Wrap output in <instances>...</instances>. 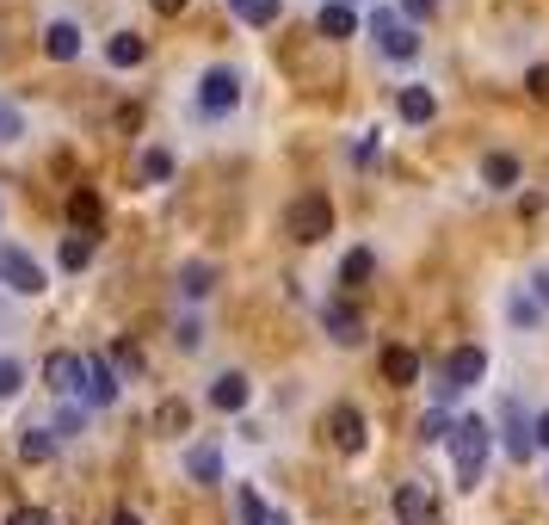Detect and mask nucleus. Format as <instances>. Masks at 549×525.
I'll return each instance as SVG.
<instances>
[{
    "label": "nucleus",
    "mask_w": 549,
    "mask_h": 525,
    "mask_svg": "<svg viewBox=\"0 0 549 525\" xmlns=\"http://www.w3.org/2000/svg\"><path fill=\"white\" fill-rule=\"evenodd\" d=\"M321 427H327V439H334L340 451H364V414H358L352 402H334Z\"/></svg>",
    "instance_id": "9"
},
{
    "label": "nucleus",
    "mask_w": 549,
    "mask_h": 525,
    "mask_svg": "<svg viewBox=\"0 0 549 525\" xmlns=\"http://www.w3.org/2000/svg\"><path fill=\"white\" fill-rule=\"evenodd\" d=\"M112 525H142V513H136V507H118V513H112Z\"/></svg>",
    "instance_id": "41"
},
{
    "label": "nucleus",
    "mask_w": 549,
    "mask_h": 525,
    "mask_svg": "<svg viewBox=\"0 0 549 525\" xmlns=\"http://www.w3.org/2000/svg\"><path fill=\"white\" fill-rule=\"evenodd\" d=\"M87 260H93V235H68V241H62V266L81 272Z\"/></svg>",
    "instance_id": "28"
},
{
    "label": "nucleus",
    "mask_w": 549,
    "mask_h": 525,
    "mask_svg": "<svg viewBox=\"0 0 549 525\" xmlns=\"http://www.w3.org/2000/svg\"><path fill=\"white\" fill-rule=\"evenodd\" d=\"M198 105H204L210 118L235 112V105H241V75H235V68H223V62L204 68V81H198Z\"/></svg>",
    "instance_id": "5"
},
{
    "label": "nucleus",
    "mask_w": 549,
    "mask_h": 525,
    "mask_svg": "<svg viewBox=\"0 0 549 525\" xmlns=\"http://www.w3.org/2000/svg\"><path fill=\"white\" fill-rule=\"evenodd\" d=\"M155 13H167V19H173V13H186V0H155Z\"/></svg>",
    "instance_id": "42"
},
{
    "label": "nucleus",
    "mask_w": 549,
    "mask_h": 525,
    "mask_svg": "<svg viewBox=\"0 0 549 525\" xmlns=\"http://www.w3.org/2000/svg\"><path fill=\"white\" fill-rule=\"evenodd\" d=\"M68 223H75L81 235H87V229H99V198H93L87 186H81V192H68Z\"/></svg>",
    "instance_id": "22"
},
{
    "label": "nucleus",
    "mask_w": 549,
    "mask_h": 525,
    "mask_svg": "<svg viewBox=\"0 0 549 525\" xmlns=\"http://www.w3.org/2000/svg\"><path fill=\"white\" fill-rule=\"evenodd\" d=\"M506 451L512 458H531V427H525L519 408H506Z\"/></svg>",
    "instance_id": "25"
},
{
    "label": "nucleus",
    "mask_w": 549,
    "mask_h": 525,
    "mask_svg": "<svg viewBox=\"0 0 549 525\" xmlns=\"http://www.w3.org/2000/svg\"><path fill=\"white\" fill-rule=\"evenodd\" d=\"M531 291H537V303H549V266H537V272H531Z\"/></svg>",
    "instance_id": "39"
},
{
    "label": "nucleus",
    "mask_w": 549,
    "mask_h": 525,
    "mask_svg": "<svg viewBox=\"0 0 549 525\" xmlns=\"http://www.w3.org/2000/svg\"><path fill=\"white\" fill-rule=\"evenodd\" d=\"M371 272H377V254H371V248H352V254L340 260V285L358 291V285H371Z\"/></svg>",
    "instance_id": "19"
},
{
    "label": "nucleus",
    "mask_w": 549,
    "mask_h": 525,
    "mask_svg": "<svg viewBox=\"0 0 549 525\" xmlns=\"http://www.w3.org/2000/svg\"><path fill=\"white\" fill-rule=\"evenodd\" d=\"M315 25H321V38H352V31H358V13L346 7V0H327Z\"/></svg>",
    "instance_id": "18"
},
{
    "label": "nucleus",
    "mask_w": 549,
    "mask_h": 525,
    "mask_svg": "<svg viewBox=\"0 0 549 525\" xmlns=\"http://www.w3.org/2000/svg\"><path fill=\"white\" fill-rule=\"evenodd\" d=\"M284 235L290 241H321L334 235V204H327V192H303L284 204Z\"/></svg>",
    "instance_id": "2"
},
{
    "label": "nucleus",
    "mask_w": 549,
    "mask_h": 525,
    "mask_svg": "<svg viewBox=\"0 0 549 525\" xmlns=\"http://www.w3.org/2000/svg\"><path fill=\"white\" fill-rule=\"evenodd\" d=\"M438 0H401V19H432Z\"/></svg>",
    "instance_id": "36"
},
{
    "label": "nucleus",
    "mask_w": 549,
    "mask_h": 525,
    "mask_svg": "<svg viewBox=\"0 0 549 525\" xmlns=\"http://www.w3.org/2000/svg\"><path fill=\"white\" fill-rule=\"evenodd\" d=\"M395 112H401V124H432V112H438V93L432 87H401L395 93Z\"/></svg>",
    "instance_id": "12"
},
{
    "label": "nucleus",
    "mask_w": 549,
    "mask_h": 525,
    "mask_svg": "<svg viewBox=\"0 0 549 525\" xmlns=\"http://www.w3.org/2000/svg\"><path fill=\"white\" fill-rule=\"evenodd\" d=\"M186 476H192V482H223V451H216L210 439L192 445V451H186Z\"/></svg>",
    "instance_id": "15"
},
{
    "label": "nucleus",
    "mask_w": 549,
    "mask_h": 525,
    "mask_svg": "<svg viewBox=\"0 0 549 525\" xmlns=\"http://www.w3.org/2000/svg\"><path fill=\"white\" fill-rule=\"evenodd\" d=\"M395 513H401V525H432V495L420 482H401L395 488Z\"/></svg>",
    "instance_id": "13"
},
{
    "label": "nucleus",
    "mask_w": 549,
    "mask_h": 525,
    "mask_svg": "<svg viewBox=\"0 0 549 525\" xmlns=\"http://www.w3.org/2000/svg\"><path fill=\"white\" fill-rule=\"evenodd\" d=\"M531 433H537V445H543V451H549V408H543V414H537V420H531Z\"/></svg>",
    "instance_id": "40"
},
{
    "label": "nucleus",
    "mask_w": 549,
    "mask_h": 525,
    "mask_svg": "<svg viewBox=\"0 0 549 525\" xmlns=\"http://www.w3.org/2000/svg\"><path fill=\"white\" fill-rule=\"evenodd\" d=\"M525 87H531L537 99H549V62H537V68H531V75H525Z\"/></svg>",
    "instance_id": "37"
},
{
    "label": "nucleus",
    "mask_w": 549,
    "mask_h": 525,
    "mask_svg": "<svg viewBox=\"0 0 549 525\" xmlns=\"http://www.w3.org/2000/svg\"><path fill=\"white\" fill-rule=\"evenodd\" d=\"M229 13H235L241 25H278L284 0H229Z\"/></svg>",
    "instance_id": "20"
},
{
    "label": "nucleus",
    "mask_w": 549,
    "mask_h": 525,
    "mask_svg": "<svg viewBox=\"0 0 549 525\" xmlns=\"http://www.w3.org/2000/svg\"><path fill=\"white\" fill-rule=\"evenodd\" d=\"M105 56H112V68H136L142 62V38H136V31H118V38L105 44Z\"/></svg>",
    "instance_id": "23"
},
{
    "label": "nucleus",
    "mask_w": 549,
    "mask_h": 525,
    "mask_svg": "<svg viewBox=\"0 0 549 525\" xmlns=\"http://www.w3.org/2000/svg\"><path fill=\"white\" fill-rule=\"evenodd\" d=\"M7 525H56V519H50L44 507H13V513H7Z\"/></svg>",
    "instance_id": "34"
},
{
    "label": "nucleus",
    "mask_w": 549,
    "mask_h": 525,
    "mask_svg": "<svg viewBox=\"0 0 549 525\" xmlns=\"http://www.w3.org/2000/svg\"><path fill=\"white\" fill-rule=\"evenodd\" d=\"M112 365H118L124 377H142V371H149V359H142L136 340H118V346H112Z\"/></svg>",
    "instance_id": "27"
},
{
    "label": "nucleus",
    "mask_w": 549,
    "mask_h": 525,
    "mask_svg": "<svg viewBox=\"0 0 549 525\" xmlns=\"http://www.w3.org/2000/svg\"><path fill=\"white\" fill-rule=\"evenodd\" d=\"M451 433H457V420H451L445 408H432V414L420 420V439H432V445H438V439H451Z\"/></svg>",
    "instance_id": "29"
},
{
    "label": "nucleus",
    "mask_w": 549,
    "mask_h": 525,
    "mask_svg": "<svg viewBox=\"0 0 549 525\" xmlns=\"http://www.w3.org/2000/svg\"><path fill=\"white\" fill-rule=\"evenodd\" d=\"M167 173H173L167 149H142V180H167Z\"/></svg>",
    "instance_id": "31"
},
{
    "label": "nucleus",
    "mask_w": 549,
    "mask_h": 525,
    "mask_svg": "<svg viewBox=\"0 0 549 525\" xmlns=\"http://www.w3.org/2000/svg\"><path fill=\"white\" fill-rule=\"evenodd\" d=\"M44 50H50L56 62H68V56H81V31L68 25V19H56V25L44 31Z\"/></svg>",
    "instance_id": "21"
},
{
    "label": "nucleus",
    "mask_w": 549,
    "mask_h": 525,
    "mask_svg": "<svg viewBox=\"0 0 549 525\" xmlns=\"http://www.w3.org/2000/svg\"><path fill=\"white\" fill-rule=\"evenodd\" d=\"M537 315H543V303H537V297H512V322H519V328H531Z\"/></svg>",
    "instance_id": "32"
},
{
    "label": "nucleus",
    "mask_w": 549,
    "mask_h": 525,
    "mask_svg": "<svg viewBox=\"0 0 549 525\" xmlns=\"http://www.w3.org/2000/svg\"><path fill=\"white\" fill-rule=\"evenodd\" d=\"M19 390H25V365L19 359H0V402L19 396Z\"/></svg>",
    "instance_id": "30"
},
{
    "label": "nucleus",
    "mask_w": 549,
    "mask_h": 525,
    "mask_svg": "<svg viewBox=\"0 0 549 525\" xmlns=\"http://www.w3.org/2000/svg\"><path fill=\"white\" fill-rule=\"evenodd\" d=\"M0 285L19 291V297H38L44 291V266L31 260L25 248H13V241H0Z\"/></svg>",
    "instance_id": "4"
},
{
    "label": "nucleus",
    "mask_w": 549,
    "mask_h": 525,
    "mask_svg": "<svg viewBox=\"0 0 549 525\" xmlns=\"http://www.w3.org/2000/svg\"><path fill=\"white\" fill-rule=\"evenodd\" d=\"M235 519L241 525H272V513H266V501L260 495H253V488L241 482V495H235Z\"/></svg>",
    "instance_id": "26"
},
{
    "label": "nucleus",
    "mask_w": 549,
    "mask_h": 525,
    "mask_svg": "<svg viewBox=\"0 0 549 525\" xmlns=\"http://www.w3.org/2000/svg\"><path fill=\"white\" fill-rule=\"evenodd\" d=\"M13 136H19V112H13V105H0V143H13Z\"/></svg>",
    "instance_id": "38"
},
{
    "label": "nucleus",
    "mask_w": 549,
    "mask_h": 525,
    "mask_svg": "<svg viewBox=\"0 0 549 525\" xmlns=\"http://www.w3.org/2000/svg\"><path fill=\"white\" fill-rule=\"evenodd\" d=\"M383 377L395 383V390H408V383L420 377V353H414V346H389V353H383Z\"/></svg>",
    "instance_id": "14"
},
{
    "label": "nucleus",
    "mask_w": 549,
    "mask_h": 525,
    "mask_svg": "<svg viewBox=\"0 0 549 525\" xmlns=\"http://www.w3.org/2000/svg\"><path fill=\"white\" fill-rule=\"evenodd\" d=\"M482 377H488V353H482V346H457L451 365H445V383H438V396L451 402L457 390H475Z\"/></svg>",
    "instance_id": "6"
},
{
    "label": "nucleus",
    "mask_w": 549,
    "mask_h": 525,
    "mask_svg": "<svg viewBox=\"0 0 549 525\" xmlns=\"http://www.w3.org/2000/svg\"><path fill=\"white\" fill-rule=\"evenodd\" d=\"M543 482H549V476H543Z\"/></svg>",
    "instance_id": "44"
},
{
    "label": "nucleus",
    "mask_w": 549,
    "mask_h": 525,
    "mask_svg": "<svg viewBox=\"0 0 549 525\" xmlns=\"http://www.w3.org/2000/svg\"><path fill=\"white\" fill-rule=\"evenodd\" d=\"M247 402H253V383H247L241 371H223V377L210 383V408H223V414H241Z\"/></svg>",
    "instance_id": "11"
},
{
    "label": "nucleus",
    "mask_w": 549,
    "mask_h": 525,
    "mask_svg": "<svg viewBox=\"0 0 549 525\" xmlns=\"http://www.w3.org/2000/svg\"><path fill=\"white\" fill-rule=\"evenodd\" d=\"M50 433H81V408H62V414L50 420Z\"/></svg>",
    "instance_id": "35"
},
{
    "label": "nucleus",
    "mask_w": 549,
    "mask_h": 525,
    "mask_svg": "<svg viewBox=\"0 0 549 525\" xmlns=\"http://www.w3.org/2000/svg\"><path fill=\"white\" fill-rule=\"evenodd\" d=\"M482 180H488L494 192H512V186H519V155H506V149H494V155L482 161Z\"/></svg>",
    "instance_id": "16"
},
{
    "label": "nucleus",
    "mask_w": 549,
    "mask_h": 525,
    "mask_svg": "<svg viewBox=\"0 0 549 525\" xmlns=\"http://www.w3.org/2000/svg\"><path fill=\"white\" fill-rule=\"evenodd\" d=\"M81 383H87V359L81 353H50L44 359V390L50 396H81Z\"/></svg>",
    "instance_id": "7"
},
{
    "label": "nucleus",
    "mask_w": 549,
    "mask_h": 525,
    "mask_svg": "<svg viewBox=\"0 0 549 525\" xmlns=\"http://www.w3.org/2000/svg\"><path fill=\"white\" fill-rule=\"evenodd\" d=\"M445 445H451V458H457V488H475V482H482L488 451H494L488 420H457V433H451Z\"/></svg>",
    "instance_id": "1"
},
{
    "label": "nucleus",
    "mask_w": 549,
    "mask_h": 525,
    "mask_svg": "<svg viewBox=\"0 0 549 525\" xmlns=\"http://www.w3.org/2000/svg\"><path fill=\"white\" fill-rule=\"evenodd\" d=\"M81 402H87V408H112V402H118V371H112V359H105V353H87Z\"/></svg>",
    "instance_id": "8"
},
{
    "label": "nucleus",
    "mask_w": 549,
    "mask_h": 525,
    "mask_svg": "<svg viewBox=\"0 0 549 525\" xmlns=\"http://www.w3.org/2000/svg\"><path fill=\"white\" fill-rule=\"evenodd\" d=\"M19 458H25V464H44V458H56V433L44 427V420H31V427H25V439H19Z\"/></svg>",
    "instance_id": "17"
},
{
    "label": "nucleus",
    "mask_w": 549,
    "mask_h": 525,
    "mask_svg": "<svg viewBox=\"0 0 549 525\" xmlns=\"http://www.w3.org/2000/svg\"><path fill=\"white\" fill-rule=\"evenodd\" d=\"M321 322H327V334H334L340 346H358V340H364V315H358V303H340V297H334Z\"/></svg>",
    "instance_id": "10"
},
{
    "label": "nucleus",
    "mask_w": 549,
    "mask_h": 525,
    "mask_svg": "<svg viewBox=\"0 0 549 525\" xmlns=\"http://www.w3.org/2000/svg\"><path fill=\"white\" fill-rule=\"evenodd\" d=\"M272 525H290V513H272Z\"/></svg>",
    "instance_id": "43"
},
{
    "label": "nucleus",
    "mask_w": 549,
    "mask_h": 525,
    "mask_svg": "<svg viewBox=\"0 0 549 525\" xmlns=\"http://www.w3.org/2000/svg\"><path fill=\"white\" fill-rule=\"evenodd\" d=\"M155 420H161V427H167V433H179V427H186V420H192V414H186V402H161V414H155Z\"/></svg>",
    "instance_id": "33"
},
{
    "label": "nucleus",
    "mask_w": 549,
    "mask_h": 525,
    "mask_svg": "<svg viewBox=\"0 0 549 525\" xmlns=\"http://www.w3.org/2000/svg\"><path fill=\"white\" fill-rule=\"evenodd\" d=\"M371 38H377L383 56H395V62H414V56H420V31L401 19V13H389V7L371 13Z\"/></svg>",
    "instance_id": "3"
},
{
    "label": "nucleus",
    "mask_w": 549,
    "mask_h": 525,
    "mask_svg": "<svg viewBox=\"0 0 549 525\" xmlns=\"http://www.w3.org/2000/svg\"><path fill=\"white\" fill-rule=\"evenodd\" d=\"M210 278H216V266H210V260H192V266H179V291H186V297H204Z\"/></svg>",
    "instance_id": "24"
}]
</instances>
